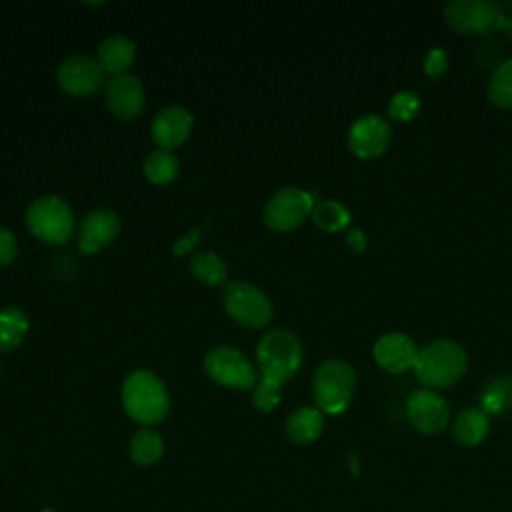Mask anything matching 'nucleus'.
Segmentation results:
<instances>
[{"mask_svg": "<svg viewBox=\"0 0 512 512\" xmlns=\"http://www.w3.org/2000/svg\"><path fill=\"white\" fill-rule=\"evenodd\" d=\"M466 366V350L454 340L440 338L418 350L412 372L424 388L434 390L456 384L464 376Z\"/></svg>", "mask_w": 512, "mask_h": 512, "instance_id": "1", "label": "nucleus"}, {"mask_svg": "<svg viewBox=\"0 0 512 512\" xmlns=\"http://www.w3.org/2000/svg\"><path fill=\"white\" fill-rule=\"evenodd\" d=\"M122 404L126 414L140 424L160 422L170 408L164 382L150 370H134L122 384Z\"/></svg>", "mask_w": 512, "mask_h": 512, "instance_id": "2", "label": "nucleus"}, {"mask_svg": "<svg viewBox=\"0 0 512 512\" xmlns=\"http://www.w3.org/2000/svg\"><path fill=\"white\" fill-rule=\"evenodd\" d=\"M256 358L264 380L284 384L300 368L302 344L294 332L286 328H274L260 338L256 346Z\"/></svg>", "mask_w": 512, "mask_h": 512, "instance_id": "3", "label": "nucleus"}, {"mask_svg": "<svg viewBox=\"0 0 512 512\" xmlns=\"http://www.w3.org/2000/svg\"><path fill=\"white\" fill-rule=\"evenodd\" d=\"M356 386L354 368L338 358L324 360L312 376V396L316 408L326 414H340L348 408Z\"/></svg>", "mask_w": 512, "mask_h": 512, "instance_id": "4", "label": "nucleus"}, {"mask_svg": "<svg viewBox=\"0 0 512 512\" xmlns=\"http://www.w3.org/2000/svg\"><path fill=\"white\" fill-rule=\"evenodd\" d=\"M28 230L48 244H62L74 230V214L66 200L58 196H40L24 212Z\"/></svg>", "mask_w": 512, "mask_h": 512, "instance_id": "5", "label": "nucleus"}, {"mask_svg": "<svg viewBox=\"0 0 512 512\" xmlns=\"http://www.w3.org/2000/svg\"><path fill=\"white\" fill-rule=\"evenodd\" d=\"M222 302L226 312L246 328H262L274 314L270 298L256 284L244 280L226 282Z\"/></svg>", "mask_w": 512, "mask_h": 512, "instance_id": "6", "label": "nucleus"}, {"mask_svg": "<svg viewBox=\"0 0 512 512\" xmlns=\"http://www.w3.org/2000/svg\"><path fill=\"white\" fill-rule=\"evenodd\" d=\"M446 24L458 34H490L500 30L504 12L490 0H452L444 6Z\"/></svg>", "mask_w": 512, "mask_h": 512, "instance_id": "7", "label": "nucleus"}, {"mask_svg": "<svg viewBox=\"0 0 512 512\" xmlns=\"http://www.w3.org/2000/svg\"><path fill=\"white\" fill-rule=\"evenodd\" d=\"M206 374L222 386L228 388H254L256 386V370L248 356L234 346H214L204 356Z\"/></svg>", "mask_w": 512, "mask_h": 512, "instance_id": "8", "label": "nucleus"}, {"mask_svg": "<svg viewBox=\"0 0 512 512\" xmlns=\"http://www.w3.org/2000/svg\"><path fill=\"white\" fill-rule=\"evenodd\" d=\"M312 208L314 194L296 186H286L270 196L262 208V218L268 228L286 232L300 226L312 214Z\"/></svg>", "mask_w": 512, "mask_h": 512, "instance_id": "9", "label": "nucleus"}, {"mask_svg": "<svg viewBox=\"0 0 512 512\" xmlns=\"http://www.w3.org/2000/svg\"><path fill=\"white\" fill-rule=\"evenodd\" d=\"M56 80L60 88L72 96H88L104 86L106 72L98 58L86 54H72L58 64Z\"/></svg>", "mask_w": 512, "mask_h": 512, "instance_id": "10", "label": "nucleus"}, {"mask_svg": "<svg viewBox=\"0 0 512 512\" xmlns=\"http://www.w3.org/2000/svg\"><path fill=\"white\" fill-rule=\"evenodd\" d=\"M390 140V124L378 114H364L356 118L348 130V148L360 160H372L382 156Z\"/></svg>", "mask_w": 512, "mask_h": 512, "instance_id": "11", "label": "nucleus"}, {"mask_svg": "<svg viewBox=\"0 0 512 512\" xmlns=\"http://www.w3.org/2000/svg\"><path fill=\"white\" fill-rule=\"evenodd\" d=\"M406 416L412 428H416L418 432L436 434L448 426L450 408L440 394H436L434 390L422 388L408 396Z\"/></svg>", "mask_w": 512, "mask_h": 512, "instance_id": "12", "label": "nucleus"}, {"mask_svg": "<svg viewBox=\"0 0 512 512\" xmlns=\"http://www.w3.org/2000/svg\"><path fill=\"white\" fill-rule=\"evenodd\" d=\"M416 342L404 332H386L374 344V362L390 372V374H404L414 368L418 358Z\"/></svg>", "mask_w": 512, "mask_h": 512, "instance_id": "13", "label": "nucleus"}, {"mask_svg": "<svg viewBox=\"0 0 512 512\" xmlns=\"http://www.w3.org/2000/svg\"><path fill=\"white\" fill-rule=\"evenodd\" d=\"M144 86L136 74L122 72L106 80V104L118 118H136L144 108Z\"/></svg>", "mask_w": 512, "mask_h": 512, "instance_id": "14", "label": "nucleus"}, {"mask_svg": "<svg viewBox=\"0 0 512 512\" xmlns=\"http://www.w3.org/2000/svg\"><path fill=\"white\" fill-rule=\"evenodd\" d=\"M120 218L110 208L90 210L78 224V246L84 254H94L108 246L120 232Z\"/></svg>", "mask_w": 512, "mask_h": 512, "instance_id": "15", "label": "nucleus"}, {"mask_svg": "<svg viewBox=\"0 0 512 512\" xmlns=\"http://www.w3.org/2000/svg\"><path fill=\"white\" fill-rule=\"evenodd\" d=\"M192 124H194V118L188 112V108L180 104H168L162 110H158L152 120V128H150L152 140L160 148L172 150L184 144V140L192 132Z\"/></svg>", "mask_w": 512, "mask_h": 512, "instance_id": "16", "label": "nucleus"}, {"mask_svg": "<svg viewBox=\"0 0 512 512\" xmlns=\"http://www.w3.org/2000/svg\"><path fill=\"white\" fill-rule=\"evenodd\" d=\"M324 428V412L316 406H302L286 418V436L296 444L314 442Z\"/></svg>", "mask_w": 512, "mask_h": 512, "instance_id": "17", "label": "nucleus"}, {"mask_svg": "<svg viewBox=\"0 0 512 512\" xmlns=\"http://www.w3.org/2000/svg\"><path fill=\"white\" fill-rule=\"evenodd\" d=\"M136 56V44L128 36H108L98 46V62L104 72L122 74Z\"/></svg>", "mask_w": 512, "mask_h": 512, "instance_id": "18", "label": "nucleus"}, {"mask_svg": "<svg viewBox=\"0 0 512 512\" xmlns=\"http://www.w3.org/2000/svg\"><path fill=\"white\" fill-rule=\"evenodd\" d=\"M488 430V414L480 408H466L452 422V436L460 446L480 444L488 436Z\"/></svg>", "mask_w": 512, "mask_h": 512, "instance_id": "19", "label": "nucleus"}, {"mask_svg": "<svg viewBox=\"0 0 512 512\" xmlns=\"http://www.w3.org/2000/svg\"><path fill=\"white\" fill-rule=\"evenodd\" d=\"M482 412L486 414H506L512 410V374H500L492 378L480 392Z\"/></svg>", "mask_w": 512, "mask_h": 512, "instance_id": "20", "label": "nucleus"}, {"mask_svg": "<svg viewBox=\"0 0 512 512\" xmlns=\"http://www.w3.org/2000/svg\"><path fill=\"white\" fill-rule=\"evenodd\" d=\"M28 332V316L18 306L0 308V352L14 350Z\"/></svg>", "mask_w": 512, "mask_h": 512, "instance_id": "21", "label": "nucleus"}, {"mask_svg": "<svg viewBox=\"0 0 512 512\" xmlns=\"http://www.w3.org/2000/svg\"><path fill=\"white\" fill-rule=\"evenodd\" d=\"M190 268H192V274H194L200 282H204L206 286L224 284V282H226V276H228V266H226V262H224L216 252H210V250L196 252V254L190 258Z\"/></svg>", "mask_w": 512, "mask_h": 512, "instance_id": "22", "label": "nucleus"}, {"mask_svg": "<svg viewBox=\"0 0 512 512\" xmlns=\"http://www.w3.org/2000/svg\"><path fill=\"white\" fill-rule=\"evenodd\" d=\"M178 168H180L178 158L170 150H164V148H158V150L150 152L144 158V164H142L144 176L154 184L172 182L178 174Z\"/></svg>", "mask_w": 512, "mask_h": 512, "instance_id": "23", "label": "nucleus"}, {"mask_svg": "<svg viewBox=\"0 0 512 512\" xmlns=\"http://www.w3.org/2000/svg\"><path fill=\"white\" fill-rule=\"evenodd\" d=\"M312 220L318 228L326 232H338L350 224V212L342 202L322 200L314 204Z\"/></svg>", "mask_w": 512, "mask_h": 512, "instance_id": "24", "label": "nucleus"}, {"mask_svg": "<svg viewBox=\"0 0 512 512\" xmlns=\"http://www.w3.org/2000/svg\"><path fill=\"white\" fill-rule=\"evenodd\" d=\"M162 448H164V444H162L160 434L144 428V430L136 432L130 440V458L136 464L148 466V464H154L162 456Z\"/></svg>", "mask_w": 512, "mask_h": 512, "instance_id": "25", "label": "nucleus"}, {"mask_svg": "<svg viewBox=\"0 0 512 512\" xmlns=\"http://www.w3.org/2000/svg\"><path fill=\"white\" fill-rule=\"evenodd\" d=\"M488 98L498 108H512V58L496 66L488 80Z\"/></svg>", "mask_w": 512, "mask_h": 512, "instance_id": "26", "label": "nucleus"}, {"mask_svg": "<svg viewBox=\"0 0 512 512\" xmlns=\"http://www.w3.org/2000/svg\"><path fill=\"white\" fill-rule=\"evenodd\" d=\"M420 112V98L412 90L396 92L388 102V116L396 122H408Z\"/></svg>", "mask_w": 512, "mask_h": 512, "instance_id": "27", "label": "nucleus"}, {"mask_svg": "<svg viewBox=\"0 0 512 512\" xmlns=\"http://www.w3.org/2000/svg\"><path fill=\"white\" fill-rule=\"evenodd\" d=\"M282 396V384L270 382V380H260L256 382L254 390H252V404L260 410V412H270L278 406Z\"/></svg>", "mask_w": 512, "mask_h": 512, "instance_id": "28", "label": "nucleus"}, {"mask_svg": "<svg viewBox=\"0 0 512 512\" xmlns=\"http://www.w3.org/2000/svg\"><path fill=\"white\" fill-rule=\"evenodd\" d=\"M426 76L430 78H440L446 74L448 70V54L444 48H432L426 58H424V64H422Z\"/></svg>", "mask_w": 512, "mask_h": 512, "instance_id": "29", "label": "nucleus"}, {"mask_svg": "<svg viewBox=\"0 0 512 512\" xmlns=\"http://www.w3.org/2000/svg\"><path fill=\"white\" fill-rule=\"evenodd\" d=\"M18 254V242L12 230L0 224V266L10 264Z\"/></svg>", "mask_w": 512, "mask_h": 512, "instance_id": "30", "label": "nucleus"}, {"mask_svg": "<svg viewBox=\"0 0 512 512\" xmlns=\"http://www.w3.org/2000/svg\"><path fill=\"white\" fill-rule=\"evenodd\" d=\"M200 236H202V230H200V228H192L186 236H180V238L174 242L172 252H174L176 256H184V254H188V252L198 244Z\"/></svg>", "mask_w": 512, "mask_h": 512, "instance_id": "31", "label": "nucleus"}, {"mask_svg": "<svg viewBox=\"0 0 512 512\" xmlns=\"http://www.w3.org/2000/svg\"><path fill=\"white\" fill-rule=\"evenodd\" d=\"M346 244H348V248H350L352 252H362V250L366 248V244H368L364 230H360V228L348 230V234H346Z\"/></svg>", "mask_w": 512, "mask_h": 512, "instance_id": "32", "label": "nucleus"}, {"mask_svg": "<svg viewBox=\"0 0 512 512\" xmlns=\"http://www.w3.org/2000/svg\"><path fill=\"white\" fill-rule=\"evenodd\" d=\"M500 30H502L508 38H512V14H504V20H502Z\"/></svg>", "mask_w": 512, "mask_h": 512, "instance_id": "33", "label": "nucleus"}, {"mask_svg": "<svg viewBox=\"0 0 512 512\" xmlns=\"http://www.w3.org/2000/svg\"><path fill=\"white\" fill-rule=\"evenodd\" d=\"M42 512H56V510H52V508H46V510H42Z\"/></svg>", "mask_w": 512, "mask_h": 512, "instance_id": "34", "label": "nucleus"}]
</instances>
